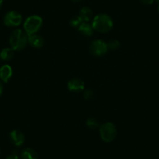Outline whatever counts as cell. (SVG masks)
Returning <instances> with one entry per match:
<instances>
[{
	"label": "cell",
	"mask_w": 159,
	"mask_h": 159,
	"mask_svg": "<svg viewBox=\"0 0 159 159\" xmlns=\"http://www.w3.org/2000/svg\"><path fill=\"white\" fill-rule=\"evenodd\" d=\"M68 88L70 91L80 92L84 89V82L79 78H73L68 82Z\"/></svg>",
	"instance_id": "cell-8"
},
{
	"label": "cell",
	"mask_w": 159,
	"mask_h": 159,
	"mask_svg": "<svg viewBox=\"0 0 159 159\" xmlns=\"http://www.w3.org/2000/svg\"><path fill=\"white\" fill-rule=\"evenodd\" d=\"M158 12H159V5H158Z\"/></svg>",
	"instance_id": "cell-25"
},
{
	"label": "cell",
	"mask_w": 159,
	"mask_h": 159,
	"mask_svg": "<svg viewBox=\"0 0 159 159\" xmlns=\"http://www.w3.org/2000/svg\"><path fill=\"white\" fill-rule=\"evenodd\" d=\"M82 23H83V20L80 17V16H75L70 20V24L72 27H79Z\"/></svg>",
	"instance_id": "cell-16"
},
{
	"label": "cell",
	"mask_w": 159,
	"mask_h": 159,
	"mask_svg": "<svg viewBox=\"0 0 159 159\" xmlns=\"http://www.w3.org/2000/svg\"><path fill=\"white\" fill-rule=\"evenodd\" d=\"M42 26V19L39 16H30L27 18L24 24V28L26 34L28 35L34 34L39 30Z\"/></svg>",
	"instance_id": "cell-3"
},
{
	"label": "cell",
	"mask_w": 159,
	"mask_h": 159,
	"mask_svg": "<svg viewBox=\"0 0 159 159\" xmlns=\"http://www.w3.org/2000/svg\"><path fill=\"white\" fill-rule=\"evenodd\" d=\"M140 2L144 5H151L154 2V0H140Z\"/></svg>",
	"instance_id": "cell-20"
},
{
	"label": "cell",
	"mask_w": 159,
	"mask_h": 159,
	"mask_svg": "<svg viewBox=\"0 0 159 159\" xmlns=\"http://www.w3.org/2000/svg\"><path fill=\"white\" fill-rule=\"evenodd\" d=\"M22 16L16 11H10L5 15L3 19L4 24L7 27H17L22 23Z\"/></svg>",
	"instance_id": "cell-5"
},
{
	"label": "cell",
	"mask_w": 159,
	"mask_h": 159,
	"mask_svg": "<svg viewBox=\"0 0 159 159\" xmlns=\"http://www.w3.org/2000/svg\"><path fill=\"white\" fill-rule=\"evenodd\" d=\"M94 91L92 90H86L84 91V97L87 100H91V99H92L94 98Z\"/></svg>",
	"instance_id": "cell-18"
},
{
	"label": "cell",
	"mask_w": 159,
	"mask_h": 159,
	"mask_svg": "<svg viewBox=\"0 0 159 159\" xmlns=\"http://www.w3.org/2000/svg\"><path fill=\"white\" fill-rule=\"evenodd\" d=\"M14 56V50L12 48H6L0 52V59L3 61H9Z\"/></svg>",
	"instance_id": "cell-14"
},
{
	"label": "cell",
	"mask_w": 159,
	"mask_h": 159,
	"mask_svg": "<svg viewBox=\"0 0 159 159\" xmlns=\"http://www.w3.org/2000/svg\"><path fill=\"white\" fill-rule=\"evenodd\" d=\"M21 159H38V153L30 148H24L20 153Z\"/></svg>",
	"instance_id": "cell-11"
},
{
	"label": "cell",
	"mask_w": 159,
	"mask_h": 159,
	"mask_svg": "<svg viewBox=\"0 0 159 159\" xmlns=\"http://www.w3.org/2000/svg\"><path fill=\"white\" fill-rule=\"evenodd\" d=\"M78 30L82 34L85 35V36L90 37L93 34V28L92 25H91L90 24H88V22H83L80 26L78 27Z\"/></svg>",
	"instance_id": "cell-13"
},
{
	"label": "cell",
	"mask_w": 159,
	"mask_h": 159,
	"mask_svg": "<svg viewBox=\"0 0 159 159\" xmlns=\"http://www.w3.org/2000/svg\"><path fill=\"white\" fill-rule=\"evenodd\" d=\"M2 3H3V0H0V9L2 8Z\"/></svg>",
	"instance_id": "cell-22"
},
{
	"label": "cell",
	"mask_w": 159,
	"mask_h": 159,
	"mask_svg": "<svg viewBox=\"0 0 159 159\" xmlns=\"http://www.w3.org/2000/svg\"><path fill=\"white\" fill-rule=\"evenodd\" d=\"M0 154H1V151H0Z\"/></svg>",
	"instance_id": "cell-26"
},
{
	"label": "cell",
	"mask_w": 159,
	"mask_h": 159,
	"mask_svg": "<svg viewBox=\"0 0 159 159\" xmlns=\"http://www.w3.org/2000/svg\"><path fill=\"white\" fill-rule=\"evenodd\" d=\"M155 1H157V2H159V0H155Z\"/></svg>",
	"instance_id": "cell-24"
},
{
	"label": "cell",
	"mask_w": 159,
	"mask_h": 159,
	"mask_svg": "<svg viewBox=\"0 0 159 159\" xmlns=\"http://www.w3.org/2000/svg\"><path fill=\"white\" fill-rule=\"evenodd\" d=\"M6 159H20L19 157H18V154L16 151H13V153L11 154L8 156Z\"/></svg>",
	"instance_id": "cell-19"
},
{
	"label": "cell",
	"mask_w": 159,
	"mask_h": 159,
	"mask_svg": "<svg viewBox=\"0 0 159 159\" xmlns=\"http://www.w3.org/2000/svg\"><path fill=\"white\" fill-rule=\"evenodd\" d=\"M71 1L73 2H80V0H71Z\"/></svg>",
	"instance_id": "cell-23"
},
{
	"label": "cell",
	"mask_w": 159,
	"mask_h": 159,
	"mask_svg": "<svg viewBox=\"0 0 159 159\" xmlns=\"http://www.w3.org/2000/svg\"><path fill=\"white\" fill-rule=\"evenodd\" d=\"M10 140L11 143L16 147H20L24 143L25 137L21 131L14 129L10 134Z\"/></svg>",
	"instance_id": "cell-7"
},
{
	"label": "cell",
	"mask_w": 159,
	"mask_h": 159,
	"mask_svg": "<svg viewBox=\"0 0 159 159\" xmlns=\"http://www.w3.org/2000/svg\"><path fill=\"white\" fill-rule=\"evenodd\" d=\"M101 137L105 142H111L116 138V129L111 123H105L100 127Z\"/></svg>",
	"instance_id": "cell-4"
},
{
	"label": "cell",
	"mask_w": 159,
	"mask_h": 159,
	"mask_svg": "<svg viewBox=\"0 0 159 159\" xmlns=\"http://www.w3.org/2000/svg\"><path fill=\"white\" fill-rule=\"evenodd\" d=\"M13 75V70L9 65H3L0 68V80L2 81L8 82Z\"/></svg>",
	"instance_id": "cell-9"
},
{
	"label": "cell",
	"mask_w": 159,
	"mask_h": 159,
	"mask_svg": "<svg viewBox=\"0 0 159 159\" xmlns=\"http://www.w3.org/2000/svg\"><path fill=\"white\" fill-rule=\"evenodd\" d=\"M112 20L107 14H104V13L98 14L93 19V28H94V30L101 32V33L108 32L112 28Z\"/></svg>",
	"instance_id": "cell-2"
},
{
	"label": "cell",
	"mask_w": 159,
	"mask_h": 159,
	"mask_svg": "<svg viewBox=\"0 0 159 159\" xmlns=\"http://www.w3.org/2000/svg\"><path fill=\"white\" fill-rule=\"evenodd\" d=\"M119 46H120V44H119V41H117V40H111L107 44L108 49L116 50L119 48Z\"/></svg>",
	"instance_id": "cell-17"
},
{
	"label": "cell",
	"mask_w": 159,
	"mask_h": 159,
	"mask_svg": "<svg viewBox=\"0 0 159 159\" xmlns=\"http://www.w3.org/2000/svg\"><path fill=\"white\" fill-rule=\"evenodd\" d=\"M2 91H3V87H2V83H1V81H0V96L2 95Z\"/></svg>",
	"instance_id": "cell-21"
},
{
	"label": "cell",
	"mask_w": 159,
	"mask_h": 159,
	"mask_svg": "<svg viewBox=\"0 0 159 159\" xmlns=\"http://www.w3.org/2000/svg\"><path fill=\"white\" fill-rule=\"evenodd\" d=\"M87 126L91 129H96L99 126V122L95 118H90L87 121Z\"/></svg>",
	"instance_id": "cell-15"
},
{
	"label": "cell",
	"mask_w": 159,
	"mask_h": 159,
	"mask_svg": "<svg viewBox=\"0 0 159 159\" xmlns=\"http://www.w3.org/2000/svg\"><path fill=\"white\" fill-rule=\"evenodd\" d=\"M28 43L34 48H42L44 45V39L40 35L34 34L28 35Z\"/></svg>",
	"instance_id": "cell-10"
},
{
	"label": "cell",
	"mask_w": 159,
	"mask_h": 159,
	"mask_svg": "<svg viewBox=\"0 0 159 159\" xmlns=\"http://www.w3.org/2000/svg\"><path fill=\"white\" fill-rule=\"evenodd\" d=\"M28 43V36L20 29L14 30L10 37V44L13 50L24 49Z\"/></svg>",
	"instance_id": "cell-1"
},
{
	"label": "cell",
	"mask_w": 159,
	"mask_h": 159,
	"mask_svg": "<svg viewBox=\"0 0 159 159\" xmlns=\"http://www.w3.org/2000/svg\"><path fill=\"white\" fill-rule=\"evenodd\" d=\"M80 17L81 18V20H83V22H89L92 20L93 17V13L92 10H91L88 7H83V8L80 10L79 14Z\"/></svg>",
	"instance_id": "cell-12"
},
{
	"label": "cell",
	"mask_w": 159,
	"mask_h": 159,
	"mask_svg": "<svg viewBox=\"0 0 159 159\" xmlns=\"http://www.w3.org/2000/svg\"><path fill=\"white\" fill-rule=\"evenodd\" d=\"M90 50L93 55L96 56H101L105 55L108 51L107 44L102 40H94L91 44Z\"/></svg>",
	"instance_id": "cell-6"
}]
</instances>
